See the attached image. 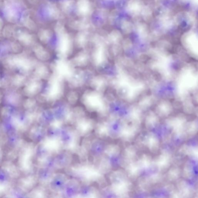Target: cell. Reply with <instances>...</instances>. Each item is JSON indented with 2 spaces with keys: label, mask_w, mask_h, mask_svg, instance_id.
<instances>
[{
  "label": "cell",
  "mask_w": 198,
  "mask_h": 198,
  "mask_svg": "<svg viewBox=\"0 0 198 198\" xmlns=\"http://www.w3.org/2000/svg\"><path fill=\"white\" fill-rule=\"evenodd\" d=\"M45 167L54 171L57 168L55 162V156H50L46 159Z\"/></svg>",
  "instance_id": "obj_8"
},
{
  "label": "cell",
  "mask_w": 198,
  "mask_h": 198,
  "mask_svg": "<svg viewBox=\"0 0 198 198\" xmlns=\"http://www.w3.org/2000/svg\"><path fill=\"white\" fill-rule=\"evenodd\" d=\"M81 185L79 182L76 178H69L61 191L62 195L65 197H74L78 195Z\"/></svg>",
  "instance_id": "obj_2"
},
{
  "label": "cell",
  "mask_w": 198,
  "mask_h": 198,
  "mask_svg": "<svg viewBox=\"0 0 198 198\" xmlns=\"http://www.w3.org/2000/svg\"><path fill=\"white\" fill-rule=\"evenodd\" d=\"M59 139L61 143L65 146L71 144L73 142V132L71 129L66 127L60 128Z\"/></svg>",
  "instance_id": "obj_5"
},
{
  "label": "cell",
  "mask_w": 198,
  "mask_h": 198,
  "mask_svg": "<svg viewBox=\"0 0 198 198\" xmlns=\"http://www.w3.org/2000/svg\"><path fill=\"white\" fill-rule=\"evenodd\" d=\"M107 149L106 144L104 141L102 140H96L91 144L90 153L93 157L98 158L104 154Z\"/></svg>",
  "instance_id": "obj_3"
},
{
  "label": "cell",
  "mask_w": 198,
  "mask_h": 198,
  "mask_svg": "<svg viewBox=\"0 0 198 198\" xmlns=\"http://www.w3.org/2000/svg\"><path fill=\"white\" fill-rule=\"evenodd\" d=\"M55 162L57 167L59 168H66L71 164V155L66 151H62L55 156Z\"/></svg>",
  "instance_id": "obj_4"
},
{
  "label": "cell",
  "mask_w": 198,
  "mask_h": 198,
  "mask_svg": "<svg viewBox=\"0 0 198 198\" xmlns=\"http://www.w3.org/2000/svg\"><path fill=\"white\" fill-rule=\"evenodd\" d=\"M69 179V178L65 173L61 172L54 173L49 182L50 190L55 192H61Z\"/></svg>",
  "instance_id": "obj_1"
},
{
  "label": "cell",
  "mask_w": 198,
  "mask_h": 198,
  "mask_svg": "<svg viewBox=\"0 0 198 198\" xmlns=\"http://www.w3.org/2000/svg\"><path fill=\"white\" fill-rule=\"evenodd\" d=\"M40 178L43 181L45 182H50L54 172V171L49 169L46 167H44L41 169L40 172Z\"/></svg>",
  "instance_id": "obj_6"
},
{
  "label": "cell",
  "mask_w": 198,
  "mask_h": 198,
  "mask_svg": "<svg viewBox=\"0 0 198 198\" xmlns=\"http://www.w3.org/2000/svg\"><path fill=\"white\" fill-rule=\"evenodd\" d=\"M93 189L90 186L85 185H81L79 192L78 195L82 197H88L92 194Z\"/></svg>",
  "instance_id": "obj_7"
},
{
  "label": "cell",
  "mask_w": 198,
  "mask_h": 198,
  "mask_svg": "<svg viewBox=\"0 0 198 198\" xmlns=\"http://www.w3.org/2000/svg\"><path fill=\"white\" fill-rule=\"evenodd\" d=\"M60 128H51L48 131V135L53 139H56L59 138V135Z\"/></svg>",
  "instance_id": "obj_9"
}]
</instances>
